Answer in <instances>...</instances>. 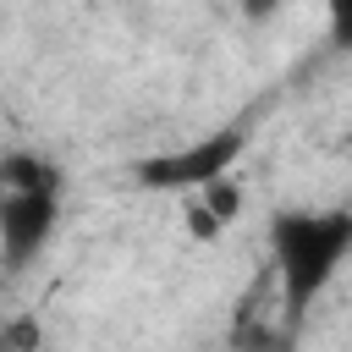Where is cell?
<instances>
[{
  "label": "cell",
  "instance_id": "277c9868",
  "mask_svg": "<svg viewBox=\"0 0 352 352\" xmlns=\"http://www.w3.org/2000/svg\"><path fill=\"white\" fill-rule=\"evenodd\" d=\"M236 209H242L236 182H231V176H214V182H204V187L187 192V231H192V236H220V231L236 220Z\"/></svg>",
  "mask_w": 352,
  "mask_h": 352
},
{
  "label": "cell",
  "instance_id": "7a4b0ae2",
  "mask_svg": "<svg viewBox=\"0 0 352 352\" xmlns=\"http://www.w3.org/2000/svg\"><path fill=\"white\" fill-rule=\"evenodd\" d=\"M60 220V170L28 148L0 160V258L6 270L33 264Z\"/></svg>",
  "mask_w": 352,
  "mask_h": 352
},
{
  "label": "cell",
  "instance_id": "3957f363",
  "mask_svg": "<svg viewBox=\"0 0 352 352\" xmlns=\"http://www.w3.org/2000/svg\"><path fill=\"white\" fill-rule=\"evenodd\" d=\"M248 148V132L242 126H220V132H204L198 143H182L170 154H154L138 165V187L148 192H192L214 176H231V165L242 160Z\"/></svg>",
  "mask_w": 352,
  "mask_h": 352
},
{
  "label": "cell",
  "instance_id": "5b68a950",
  "mask_svg": "<svg viewBox=\"0 0 352 352\" xmlns=\"http://www.w3.org/2000/svg\"><path fill=\"white\" fill-rule=\"evenodd\" d=\"M346 6H352V0H324V11H330V38H336V44H346Z\"/></svg>",
  "mask_w": 352,
  "mask_h": 352
},
{
  "label": "cell",
  "instance_id": "8992f818",
  "mask_svg": "<svg viewBox=\"0 0 352 352\" xmlns=\"http://www.w3.org/2000/svg\"><path fill=\"white\" fill-rule=\"evenodd\" d=\"M280 11V0H242V16L248 22H264V16H275Z\"/></svg>",
  "mask_w": 352,
  "mask_h": 352
},
{
  "label": "cell",
  "instance_id": "6da1fadb",
  "mask_svg": "<svg viewBox=\"0 0 352 352\" xmlns=\"http://www.w3.org/2000/svg\"><path fill=\"white\" fill-rule=\"evenodd\" d=\"M352 253V209H275L270 258L286 319H302Z\"/></svg>",
  "mask_w": 352,
  "mask_h": 352
}]
</instances>
